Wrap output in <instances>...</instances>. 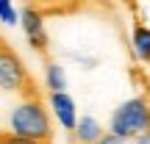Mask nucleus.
I'll use <instances>...</instances> for the list:
<instances>
[{"label":"nucleus","instance_id":"obj_6","mask_svg":"<svg viewBox=\"0 0 150 144\" xmlns=\"http://www.w3.org/2000/svg\"><path fill=\"white\" fill-rule=\"evenodd\" d=\"M103 125L95 117H81L78 128H75V141L78 144H100L103 141Z\"/></svg>","mask_w":150,"mask_h":144},{"label":"nucleus","instance_id":"obj_3","mask_svg":"<svg viewBox=\"0 0 150 144\" xmlns=\"http://www.w3.org/2000/svg\"><path fill=\"white\" fill-rule=\"evenodd\" d=\"M0 86L6 94H20V91H28L31 86V75H28L22 58L8 44H3L0 50Z\"/></svg>","mask_w":150,"mask_h":144},{"label":"nucleus","instance_id":"obj_5","mask_svg":"<svg viewBox=\"0 0 150 144\" xmlns=\"http://www.w3.org/2000/svg\"><path fill=\"white\" fill-rule=\"evenodd\" d=\"M50 111H53L56 122L61 125L64 130H75L78 128V108H75V100L67 91H61V94H50Z\"/></svg>","mask_w":150,"mask_h":144},{"label":"nucleus","instance_id":"obj_9","mask_svg":"<svg viewBox=\"0 0 150 144\" xmlns=\"http://www.w3.org/2000/svg\"><path fill=\"white\" fill-rule=\"evenodd\" d=\"M0 20L6 25H22V11H17L8 0H0Z\"/></svg>","mask_w":150,"mask_h":144},{"label":"nucleus","instance_id":"obj_4","mask_svg":"<svg viewBox=\"0 0 150 144\" xmlns=\"http://www.w3.org/2000/svg\"><path fill=\"white\" fill-rule=\"evenodd\" d=\"M22 31H25L28 42L36 50L45 53V47H47V33H45V17H42L39 8H33V6H25V8H22Z\"/></svg>","mask_w":150,"mask_h":144},{"label":"nucleus","instance_id":"obj_11","mask_svg":"<svg viewBox=\"0 0 150 144\" xmlns=\"http://www.w3.org/2000/svg\"><path fill=\"white\" fill-rule=\"evenodd\" d=\"M100 144H122V139H117L114 133H106V136H103V141H100Z\"/></svg>","mask_w":150,"mask_h":144},{"label":"nucleus","instance_id":"obj_8","mask_svg":"<svg viewBox=\"0 0 150 144\" xmlns=\"http://www.w3.org/2000/svg\"><path fill=\"white\" fill-rule=\"evenodd\" d=\"M45 80H47V89L50 94H61L67 89V78H64V70H61L56 61H50L47 70H45Z\"/></svg>","mask_w":150,"mask_h":144},{"label":"nucleus","instance_id":"obj_2","mask_svg":"<svg viewBox=\"0 0 150 144\" xmlns=\"http://www.w3.org/2000/svg\"><path fill=\"white\" fill-rule=\"evenodd\" d=\"M108 133H114L117 139H139V136L150 133V97L136 94L131 100H125L117 111L111 114V125Z\"/></svg>","mask_w":150,"mask_h":144},{"label":"nucleus","instance_id":"obj_1","mask_svg":"<svg viewBox=\"0 0 150 144\" xmlns=\"http://www.w3.org/2000/svg\"><path fill=\"white\" fill-rule=\"evenodd\" d=\"M8 133L17 139H28V141H42L50 144L53 139V119H50L47 108L42 105V100L33 94L22 97L11 105L8 111Z\"/></svg>","mask_w":150,"mask_h":144},{"label":"nucleus","instance_id":"obj_12","mask_svg":"<svg viewBox=\"0 0 150 144\" xmlns=\"http://www.w3.org/2000/svg\"><path fill=\"white\" fill-rule=\"evenodd\" d=\"M136 144H150V133H145V136H139V139H136Z\"/></svg>","mask_w":150,"mask_h":144},{"label":"nucleus","instance_id":"obj_7","mask_svg":"<svg viewBox=\"0 0 150 144\" xmlns=\"http://www.w3.org/2000/svg\"><path fill=\"white\" fill-rule=\"evenodd\" d=\"M131 44H134L136 58L145 61V64H150V28H147V25H142V22H136V25H134Z\"/></svg>","mask_w":150,"mask_h":144},{"label":"nucleus","instance_id":"obj_10","mask_svg":"<svg viewBox=\"0 0 150 144\" xmlns=\"http://www.w3.org/2000/svg\"><path fill=\"white\" fill-rule=\"evenodd\" d=\"M3 144H42V141H28V139H17V136L6 133L3 136Z\"/></svg>","mask_w":150,"mask_h":144}]
</instances>
